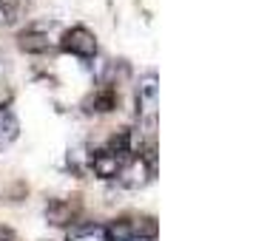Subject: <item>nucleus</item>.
Segmentation results:
<instances>
[{
  "label": "nucleus",
  "mask_w": 253,
  "mask_h": 241,
  "mask_svg": "<svg viewBox=\"0 0 253 241\" xmlns=\"http://www.w3.org/2000/svg\"><path fill=\"white\" fill-rule=\"evenodd\" d=\"M57 48L63 51V54H71V57L77 60H94L97 57V51H100V43H97V34H94L88 26H71V29H66L63 34H60L57 40Z\"/></svg>",
  "instance_id": "obj_1"
},
{
  "label": "nucleus",
  "mask_w": 253,
  "mask_h": 241,
  "mask_svg": "<svg viewBox=\"0 0 253 241\" xmlns=\"http://www.w3.org/2000/svg\"><path fill=\"white\" fill-rule=\"evenodd\" d=\"M157 94H160L157 71H145V74H139L137 85H134V105H137L139 125H142V122H148V128L157 125Z\"/></svg>",
  "instance_id": "obj_2"
},
{
  "label": "nucleus",
  "mask_w": 253,
  "mask_h": 241,
  "mask_svg": "<svg viewBox=\"0 0 253 241\" xmlns=\"http://www.w3.org/2000/svg\"><path fill=\"white\" fill-rule=\"evenodd\" d=\"M157 179V159H148L142 153H134L131 159L123 165V171L117 176V184L123 190H142Z\"/></svg>",
  "instance_id": "obj_3"
},
{
  "label": "nucleus",
  "mask_w": 253,
  "mask_h": 241,
  "mask_svg": "<svg viewBox=\"0 0 253 241\" xmlns=\"http://www.w3.org/2000/svg\"><path fill=\"white\" fill-rule=\"evenodd\" d=\"M43 216H46V224H51V227H63V230L74 227L83 216L80 196H54V199H48L46 207H43Z\"/></svg>",
  "instance_id": "obj_4"
},
{
  "label": "nucleus",
  "mask_w": 253,
  "mask_h": 241,
  "mask_svg": "<svg viewBox=\"0 0 253 241\" xmlns=\"http://www.w3.org/2000/svg\"><path fill=\"white\" fill-rule=\"evenodd\" d=\"M17 48L23 51V54H32V57H43V54H51L57 43H54V37L48 34V29L43 26H26L23 32H17Z\"/></svg>",
  "instance_id": "obj_5"
},
{
  "label": "nucleus",
  "mask_w": 253,
  "mask_h": 241,
  "mask_svg": "<svg viewBox=\"0 0 253 241\" xmlns=\"http://www.w3.org/2000/svg\"><path fill=\"white\" fill-rule=\"evenodd\" d=\"M126 162L128 159H120L117 153H111L105 148L88 150V173H94L100 182H117V176H120Z\"/></svg>",
  "instance_id": "obj_6"
},
{
  "label": "nucleus",
  "mask_w": 253,
  "mask_h": 241,
  "mask_svg": "<svg viewBox=\"0 0 253 241\" xmlns=\"http://www.w3.org/2000/svg\"><path fill=\"white\" fill-rule=\"evenodd\" d=\"M117 108H120V88H111V85H100L83 100L85 114H111Z\"/></svg>",
  "instance_id": "obj_7"
},
{
  "label": "nucleus",
  "mask_w": 253,
  "mask_h": 241,
  "mask_svg": "<svg viewBox=\"0 0 253 241\" xmlns=\"http://www.w3.org/2000/svg\"><path fill=\"white\" fill-rule=\"evenodd\" d=\"M17 139H20V119L14 116L9 105L0 103V150L12 148Z\"/></svg>",
  "instance_id": "obj_8"
},
{
  "label": "nucleus",
  "mask_w": 253,
  "mask_h": 241,
  "mask_svg": "<svg viewBox=\"0 0 253 241\" xmlns=\"http://www.w3.org/2000/svg\"><path fill=\"white\" fill-rule=\"evenodd\" d=\"M66 241H105V224L100 221H77L66 230Z\"/></svg>",
  "instance_id": "obj_9"
},
{
  "label": "nucleus",
  "mask_w": 253,
  "mask_h": 241,
  "mask_svg": "<svg viewBox=\"0 0 253 241\" xmlns=\"http://www.w3.org/2000/svg\"><path fill=\"white\" fill-rule=\"evenodd\" d=\"M105 241H139L134 233V216H117L105 224Z\"/></svg>",
  "instance_id": "obj_10"
},
{
  "label": "nucleus",
  "mask_w": 253,
  "mask_h": 241,
  "mask_svg": "<svg viewBox=\"0 0 253 241\" xmlns=\"http://www.w3.org/2000/svg\"><path fill=\"white\" fill-rule=\"evenodd\" d=\"M131 77V66H128L126 60H111L103 71V82L100 85H111V88H120L123 82Z\"/></svg>",
  "instance_id": "obj_11"
},
{
  "label": "nucleus",
  "mask_w": 253,
  "mask_h": 241,
  "mask_svg": "<svg viewBox=\"0 0 253 241\" xmlns=\"http://www.w3.org/2000/svg\"><path fill=\"white\" fill-rule=\"evenodd\" d=\"M17 12H20V3L17 0H0V20L3 23H14Z\"/></svg>",
  "instance_id": "obj_12"
},
{
  "label": "nucleus",
  "mask_w": 253,
  "mask_h": 241,
  "mask_svg": "<svg viewBox=\"0 0 253 241\" xmlns=\"http://www.w3.org/2000/svg\"><path fill=\"white\" fill-rule=\"evenodd\" d=\"M0 241H17V233L6 224H0Z\"/></svg>",
  "instance_id": "obj_13"
},
{
  "label": "nucleus",
  "mask_w": 253,
  "mask_h": 241,
  "mask_svg": "<svg viewBox=\"0 0 253 241\" xmlns=\"http://www.w3.org/2000/svg\"><path fill=\"white\" fill-rule=\"evenodd\" d=\"M17 3H20V0H17Z\"/></svg>",
  "instance_id": "obj_14"
}]
</instances>
